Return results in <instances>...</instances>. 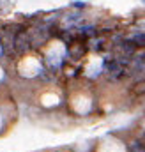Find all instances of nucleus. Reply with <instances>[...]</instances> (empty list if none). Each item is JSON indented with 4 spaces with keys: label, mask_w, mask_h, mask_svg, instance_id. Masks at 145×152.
I'll use <instances>...</instances> for the list:
<instances>
[{
    "label": "nucleus",
    "mask_w": 145,
    "mask_h": 152,
    "mask_svg": "<svg viewBox=\"0 0 145 152\" xmlns=\"http://www.w3.org/2000/svg\"><path fill=\"white\" fill-rule=\"evenodd\" d=\"M71 5L74 7V9H85V7H87V2H81V0H74Z\"/></svg>",
    "instance_id": "0eeeda50"
},
{
    "label": "nucleus",
    "mask_w": 145,
    "mask_h": 152,
    "mask_svg": "<svg viewBox=\"0 0 145 152\" xmlns=\"http://www.w3.org/2000/svg\"><path fill=\"white\" fill-rule=\"evenodd\" d=\"M129 152H145V142L144 140H133L129 143Z\"/></svg>",
    "instance_id": "39448f33"
},
{
    "label": "nucleus",
    "mask_w": 145,
    "mask_h": 152,
    "mask_svg": "<svg viewBox=\"0 0 145 152\" xmlns=\"http://www.w3.org/2000/svg\"><path fill=\"white\" fill-rule=\"evenodd\" d=\"M136 48H145V32H136L135 36L127 37Z\"/></svg>",
    "instance_id": "20e7f679"
},
{
    "label": "nucleus",
    "mask_w": 145,
    "mask_h": 152,
    "mask_svg": "<svg viewBox=\"0 0 145 152\" xmlns=\"http://www.w3.org/2000/svg\"><path fill=\"white\" fill-rule=\"evenodd\" d=\"M87 50H89V48H87L85 41L76 39V41H72L71 44H67V57L72 58V60H80V58H83V57H85Z\"/></svg>",
    "instance_id": "f03ea898"
},
{
    "label": "nucleus",
    "mask_w": 145,
    "mask_h": 152,
    "mask_svg": "<svg viewBox=\"0 0 145 152\" xmlns=\"http://www.w3.org/2000/svg\"><path fill=\"white\" fill-rule=\"evenodd\" d=\"M81 21H83L81 12H71V14L62 16V23H64L66 28H76L78 25H81Z\"/></svg>",
    "instance_id": "7ed1b4c3"
},
{
    "label": "nucleus",
    "mask_w": 145,
    "mask_h": 152,
    "mask_svg": "<svg viewBox=\"0 0 145 152\" xmlns=\"http://www.w3.org/2000/svg\"><path fill=\"white\" fill-rule=\"evenodd\" d=\"M30 48V39H29V34L27 30H21L14 36V41H12V51L16 55H25Z\"/></svg>",
    "instance_id": "f257e3e1"
},
{
    "label": "nucleus",
    "mask_w": 145,
    "mask_h": 152,
    "mask_svg": "<svg viewBox=\"0 0 145 152\" xmlns=\"http://www.w3.org/2000/svg\"><path fill=\"white\" fill-rule=\"evenodd\" d=\"M94 51H103L105 50V39L103 37H97V39H94V44L90 46Z\"/></svg>",
    "instance_id": "423d86ee"
},
{
    "label": "nucleus",
    "mask_w": 145,
    "mask_h": 152,
    "mask_svg": "<svg viewBox=\"0 0 145 152\" xmlns=\"http://www.w3.org/2000/svg\"><path fill=\"white\" fill-rule=\"evenodd\" d=\"M142 2H144V4H145V0H142Z\"/></svg>",
    "instance_id": "6e6552de"
}]
</instances>
